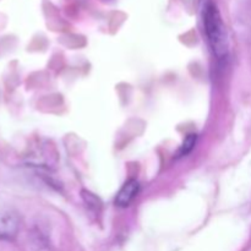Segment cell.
I'll use <instances>...</instances> for the list:
<instances>
[{"label":"cell","mask_w":251,"mask_h":251,"mask_svg":"<svg viewBox=\"0 0 251 251\" xmlns=\"http://www.w3.org/2000/svg\"><path fill=\"white\" fill-rule=\"evenodd\" d=\"M202 24L206 39L218 59L227 55L228 39L225 22L215 2L207 1L202 11Z\"/></svg>","instance_id":"1"},{"label":"cell","mask_w":251,"mask_h":251,"mask_svg":"<svg viewBox=\"0 0 251 251\" xmlns=\"http://www.w3.org/2000/svg\"><path fill=\"white\" fill-rule=\"evenodd\" d=\"M20 220L14 212L0 211V240L14 239L19 233Z\"/></svg>","instance_id":"2"},{"label":"cell","mask_w":251,"mask_h":251,"mask_svg":"<svg viewBox=\"0 0 251 251\" xmlns=\"http://www.w3.org/2000/svg\"><path fill=\"white\" fill-rule=\"evenodd\" d=\"M139 191H140L139 181H137L136 179H129V180L122 186L119 193L117 194V198H115V205H117L118 207H127V206L134 201V199L136 198Z\"/></svg>","instance_id":"3"},{"label":"cell","mask_w":251,"mask_h":251,"mask_svg":"<svg viewBox=\"0 0 251 251\" xmlns=\"http://www.w3.org/2000/svg\"><path fill=\"white\" fill-rule=\"evenodd\" d=\"M196 140H198V135L189 134L188 136L185 137V140H184V142H183V145L180 146V149H179V153H178L179 157L186 156L188 153H190V152L193 151L194 146H195Z\"/></svg>","instance_id":"4"}]
</instances>
